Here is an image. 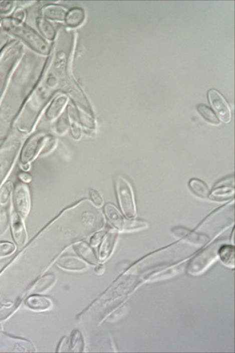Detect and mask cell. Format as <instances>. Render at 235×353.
<instances>
[{"label": "cell", "mask_w": 235, "mask_h": 353, "mask_svg": "<svg viewBox=\"0 0 235 353\" xmlns=\"http://www.w3.org/2000/svg\"><path fill=\"white\" fill-rule=\"evenodd\" d=\"M85 11L82 8H73L67 12L65 17V24L68 28L76 29L80 27L85 21Z\"/></svg>", "instance_id": "obj_18"}, {"label": "cell", "mask_w": 235, "mask_h": 353, "mask_svg": "<svg viewBox=\"0 0 235 353\" xmlns=\"http://www.w3.org/2000/svg\"><path fill=\"white\" fill-rule=\"evenodd\" d=\"M190 190L196 196L201 199H208L210 197L211 192L208 188V186L205 184L203 181L197 179V178H192L189 181Z\"/></svg>", "instance_id": "obj_20"}, {"label": "cell", "mask_w": 235, "mask_h": 353, "mask_svg": "<svg viewBox=\"0 0 235 353\" xmlns=\"http://www.w3.org/2000/svg\"><path fill=\"white\" fill-rule=\"evenodd\" d=\"M74 250L76 251V254H78L84 261L91 264V265H97L98 264V257L93 252L90 245H88L86 242H80L74 245Z\"/></svg>", "instance_id": "obj_17"}, {"label": "cell", "mask_w": 235, "mask_h": 353, "mask_svg": "<svg viewBox=\"0 0 235 353\" xmlns=\"http://www.w3.org/2000/svg\"><path fill=\"white\" fill-rule=\"evenodd\" d=\"M57 266L69 271H82L88 269L86 262L74 256H63L57 261Z\"/></svg>", "instance_id": "obj_15"}, {"label": "cell", "mask_w": 235, "mask_h": 353, "mask_svg": "<svg viewBox=\"0 0 235 353\" xmlns=\"http://www.w3.org/2000/svg\"><path fill=\"white\" fill-rule=\"evenodd\" d=\"M119 233L117 229H109L106 232L103 238L102 244L99 249V260L100 261H106L111 254H113L114 249L118 241Z\"/></svg>", "instance_id": "obj_9"}, {"label": "cell", "mask_w": 235, "mask_h": 353, "mask_svg": "<svg viewBox=\"0 0 235 353\" xmlns=\"http://www.w3.org/2000/svg\"><path fill=\"white\" fill-rule=\"evenodd\" d=\"M12 189V183L7 182L0 190V233H4L8 226Z\"/></svg>", "instance_id": "obj_8"}, {"label": "cell", "mask_w": 235, "mask_h": 353, "mask_svg": "<svg viewBox=\"0 0 235 353\" xmlns=\"http://www.w3.org/2000/svg\"><path fill=\"white\" fill-rule=\"evenodd\" d=\"M115 188L123 215L128 219L135 218L137 216V207L133 189L129 182L119 175L115 179Z\"/></svg>", "instance_id": "obj_3"}, {"label": "cell", "mask_w": 235, "mask_h": 353, "mask_svg": "<svg viewBox=\"0 0 235 353\" xmlns=\"http://www.w3.org/2000/svg\"><path fill=\"white\" fill-rule=\"evenodd\" d=\"M26 17H27V14H26L25 10H23V9H18V10L15 11V13H14L12 18H14L15 20L20 22V23H23L24 21H25V19H26Z\"/></svg>", "instance_id": "obj_33"}, {"label": "cell", "mask_w": 235, "mask_h": 353, "mask_svg": "<svg viewBox=\"0 0 235 353\" xmlns=\"http://www.w3.org/2000/svg\"><path fill=\"white\" fill-rule=\"evenodd\" d=\"M16 4L14 1H0V15L8 16L12 12H15Z\"/></svg>", "instance_id": "obj_31"}, {"label": "cell", "mask_w": 235, "mask_h": 353, "mask_svg": "<svg viewBox=\"0 0 235 353\" xmlns=\"http://www.w3.org/2000/svg\"><path fill=\"white\" fill-rule=\"evenodd\" d=\"M12 233L17 245H25L27 241V232L24 225L23 220L16 213L13 215L12 219Z\"/></svg>", "instance_id": "obj_14"}, {"label": "cell", "mask_w": 235, "mask_h": 353, "mask_svg": "<svg viewBox=\"0 0 235 353\" xmlns=\"http://www.w3.org/2000/svg\"><path fill=\"white\" fill-rule=\"evenodd\" d=\"M234 196L233 186H218L210 194V199L213 201H225L232 199Z\"/></svg>", "instance_id": "obj_21"}, {"label": "cell", "mask_w": 235, "mask_h": 353, "mask_svg": "<svg viewBox=\"0 0 235 353\" xmlns=\"http://www.w3.org/2000/svg\"><path fill=\"white\" fill-rule=\"evenodd\" d=\"M89 198L91 200V203L94 205V207L96 208H101L104 205V199L98 191H95V190L89 191Z\"/></svg>", "instance_id": "obj_30"}, {"label": "cell", "mask_w": 235, "mask_h": 353, "mask_svg": "<svg viewBox=\"0 0 235 353\" xmlns=\"http://www.w3.org/2000/svg\"><path fill=\"white\" fill-rule=\"evenodd\" d=\"M1 26H2V18L0 17V27H1Z\"/></svg>", "instance_id": "obj_37"}, {"label": "cell", "mask_w": 235, "mask_h": 353, "mask_svg": "<svg viewBox=\"0 0 235 353\" xmlns=\"http://www.w3.org/2000/svg\"><path fill=\"white\" fill-rule=\"evenodd\" d=\"M218 257L225 266H227L229 269H233L235 267L234 246H220Z\"/></svg>", "instance_id": "obj_19"}, {"label": "cell", "mask_w": 235, "mask_h": 353, "mask_svg": "<svg viewBox=\"0 0 235 353\" xmlns=\"http://www.w3.org/2000/svg\"><path fill=\"white\" fill-rule=\"evenodd\" d=\"M77 114H78V119L80 121V123H82L86 128L89 129H95L96 123L94 119L91 117V113L89 111H85L84 109L78 108L77 109Z\"/></svg>", "instance_id": "obj_27"}, {"label": "cell", "mask_w": 235, "mask_h": 353, "mask_svg": "<svg viewBox=\"0 0 235 353\" xmlns=\"http://www.w3.org/2000/svg\"><path fill=\"white\" fill-rule=\"evenodd\" d=\"M74 112H75L74 108L70 107L68 110L69 125H70L72 136L74 137L75 139H79L82 136V131H81L80 125L77 123L76 118L74 117Z\"/></svg>", "instance_id": "obj_26"}, {"label": "cell", "mask_w": 235, "mask_h": 353, "mask_svg": "<svg viewBox=\"0 0 235 353\" xmlns=\"http://www.w3.org/2000/svg\"><path fill=\"white\" fill-rule=\"evenodd\" d=\"M182 271V266H178L174 268H169L165 271H161L159 273L153 274L152 277L149 278L150 282H157V281H162V280H166L171 277L177 276L179 273H181Z\"/></svg>", "instance_id": "obj_24"}, {"label": "cell", "mask_w": 235, "mask_h": 353, "mask_svg": "<svg viewBox=\"0 0 235 353\" xmlns=\"http://www.w3.org/2000/svg\"><path fill=\"white\" fill-rule=\"evenodd\" d=\"M70 128L69 125L68 117L66 115H62L58 119L57 123L55 124V131L59 135H64Z\"/></svg>", "instance_id": "obj_29"}, {"label": "cell", "mask_w": 235, "mask_h": 353, "mask_svg": "<svg viewBox=\"0 0 235 353\" xmlns=\"http://www.w3.org/2000/svg\"><path fill=\"white\" fill-rule=\"evenodd\" d=\"M18 177L19 179L22 181V183H25V184H29L31 181V175L30 173L26 172V171H21L19 174H18Z\"/></svg>", "instance_id": "obj_35"}, {"label": "cell", "mask_w": 235, "mask_h": 353, "mask_svg": "<svg viewBox=\"0 0 235 353\" xmlns=\"http://www.w3.org/2000/svg\"><path fill=\"white\" fill-rule=\"evenodd\" d=\"M69 97L66 94H61L57 96L51 102L50 106L47 108L46 112V119L47 122H53L56 119L60 118L63 109L67 106Z\"/></svg>", "instance_id": "obj_12"}, {"label": "cell", "mask_w": 235, "mask_h": 353, "mask_svg": "<svg viewBox=\"0 0 235 353\" xmlns=\"http://www.w3.org/2000/svg\"><path fill=\"white\" fill-rule=\"evenodd\" d=\"M43 18L50 21H57V22H63L65 21V17L67 15L66 9L61 7L60 5H46V7L42 9Z\"/></svg>", "instance_id": "obj_13"}, {"label": "cell", "mask_w": 235, "mask_h": 353, "mask_svg": "<svg viewBox=\"0 0 235 353\" xmlns=\"http://www.w3.org/2000/svg\"><path fill=\"white\" fill-rule=\"evenodd\" d=\"M13 196L16 213L24 221L31 211V192L29 187L25 183L16 185Z\"/></svg>", "instance_id": "obj_6"}, {"label": "cell", "mask_w": 235, "mask_h": 353, "mask_svg": "<svg viewBox=\"0 0 235 353\" xmlns=\"http://www.w3.org/2000/svg\"><path fill=\"white\" fill-rule=\"evenodd\" d=\"M50 138H51L50 135H47L43 132L31 136L23 146L22 152L20 154L21 163L29 164L33 161L38 156V154L44 151L46 142Z\"/></svg>", "instance_id": "obj_5"}, {"label": "cell", "mask_w": 235, "mask_h": 353, "mask_svg": "<svg viewBox=\"0 0 235 353\" xmlns=\"http://www.w3.org/2000/svg\"><path fill=\"white\" fill-rule=\"evenodd\" d=\"M197 112L208 123H211V124H214V125L219 124V119L217 118V116L214 113V111L212 110L211 108H208L207 106H205L203 104H198L197 106Z\"/></svg>", "instance_id": "obj_23"}, {"label": "cell", "mask_w": 235, "mask_h": 353, "mask_svg": "<svg viewBox=\"0 0 235 353\" xmlns=\"http://www.w3.org/2000/svg\"><path fill=\"white\" fill-rule=\"evenodd\" d=\"M2 27L5 31L20 39L39 54L47 55L50 52V46L46 40L23 23L16 21L14 18H3Z\"/></svg>", "instance_id": "obj_1"}, {"label": "cell", "mask_w": 235, "mask_h": 353, "mask_svg": "<svg viewBox=\"0 0 235 353\" xmlns=\"http://www.w3.org/2000/svg\"><path fill=\"white\" fill-rule=\"evenodd\" d=\"M171 234L176 238L182 239L192 245H204L209 242V238L207 237L183 227H175L171 230Z\"/></svg>", "instance_id": "obj_10"}, {"label": "cell", "mask_w": 235, "mask_h": 353, "mask_svg": "<svg viewBox=\"0 0 235 353\" xmlns=\"http://www.w3.org/2000/svg\"><path fill=\"white\" fill-rule=\"evenodd\" d=\"M220 246L221 242L213 243L197 254L190 262L187 267V273L192 276H198L209 269L218 258Z\"/></svg>", "instance_id": "obj_4"}, {"label": "cell", "mask_w": 235, "mask_h": 353, "mask_svg": "<svg viewBox=\"0 0 235 353\" xmlns=\"http://www.w3.org/2000/svg\"><path fill=\"white\" fill-rule=\"evenodd\" d=\"M23 46L19 43H12L6 46L0 54V97L5 90L9 77L15 69L16 63L21 59Z\"/></svg>", "instance_id": "obj_2"}, {"label": "cell", "mask_w": 235, "mask_h": 353, "mask_svg": "<svg viewBox=\"0 0 235 353\" xmlns=\"http://www.w3.org/2000/svg\"><path fill=\"white\" fill-rule=\"evenodd\" d=\"M105 234H106L105 231H100V232H97L96 234H94L91 238V246L95 247V246L98 245L99 243L101 242V240L104 238Z\"/></svg>", "instance_id": "obj_34"}, {"label": "cell", "mask_w": 235, "mask_h": 353, "mask_svg": "<svg viewBox=\"0 0 235 353\" xmlns=\"http://www.w3.org/2000/svg\"><path fill=\"white\" fill-rule=\"evenodd\" d=\"M104 212L107 221L118 231L125 232L127 220L122 217L120 210L114 206L113 204H106L104 207Z\"/></svg>", "instance_id": "obj_11"}, {"label": "cell", "mask_w": 235, "mask_h": 353, "mask_svg": "<svg viewBox=\"0 0 235 353\" xmlns=\"http://www.w3.org/2000/svg\"><path fill=\"white\" fill-rule=\"evenodd\" d=\"M84 349V340L81 333L78 330H75L72 334V340H71V351H76V352H81Z\"/></svg>", "instance_id": "obj_28"}, {"label": "cell", "mask_w": 235, "mask_h": 353, "mask_svg": "<svg viewBox=\"0 0 235 353\" xmlns=\"http://www.w3.org/2000/svg\"><path fill=\"white\" fill-rule=\"evenodd\" d=\"M37 27H38V30L41 34L48 41L50 42H53L55 38H56V30L53 27V25L50 23L49 21L46 20L45 18H42L40 17L37 19Z\"/></svg>", "instance_id": "obj_22"}, {"label": "cell", "mask_w": 235, "mask_h": 353, "mask_svg": "<svg viewBox=\"0 0 235 353\" xmlns=\"http://www.w3.org/2000/svg\"><path fill=\"white\" fill-rule=\"evenodd\" d=\"M208 99L212 106V109L217 114L219 121L224 123H228L231 121V110L226 99L216 90H210L208 92Z\"/></svg>", "instance_id": "obj_7"}, {"label": "cell", "mask_w": 235, "mask_h": 353, "mask_svg": "<svg viewBox=\"0 0 235 353\" xmlns=\"http://www.w3.org/2000/svg\"><path fill=\"white\" fill-rule=\"evenodd\" d=\"M16 246L11 242H7V241L0 242V257L13 254L16 251Z\"/></svg>", "instance_id": "obj_32"}, {"label": "cell", "mask_w": 235, "mask_h": 353, "mask_svg": "<svg viewBox=\"0 0 235 353\" xmlns=\"http://www.w3.org/2000/svg\"><path fill=\"white\" fill-rule=\"evenodd\" d=\"M105 268H104V266H97L96 267V269H95V272L98 274V275H102V274H104V272H105Z\"/></svg>", "instance_id": "obj_36"}, {"label": "cell", "mask_w": 235, "mask_h": 353, "mask_svg": "<svg viewBox=\"0 0 235 353\" xmlns=\"http://www.w3.org/2000/svg\"><path fill=\"white\" fill-rule=\"evenodd\" d=\"M26 305L33 311H47L53 306L52 300L40 295H32L26 300Z\"/></svg>", "instance_id": "obj_16"}, {"label": "cell", "mask_w": 235, "mask_h": 353, "mask_svg": "<svg viewBox=\"0 0 235 353\" xmlns=\"http://www.w3.org/2000/svg\"><path fill=\"white\" fill-rule=\"evenodd\" d=\"M56 280H57V278L54 274H48V275L41 278L39 280L38 283L34 286L33 291L36 292V293L46 291L55 284Z\"/></svg>", "instance_id": "obj_25"}]
</instances>
